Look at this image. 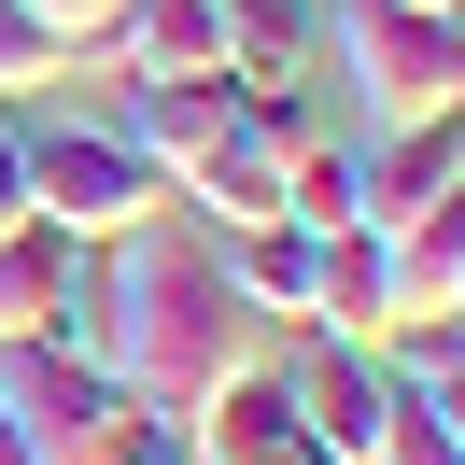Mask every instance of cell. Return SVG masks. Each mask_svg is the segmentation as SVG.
<instances>
[{"label":"cell","instance_id":"cell-2","mask_svg":"<svg viewBox=\"0 0 465 465\" xmlns=\"http://www.w3.org/2000/svg\"><path fill=\"white\" fill-rule=\"evenodd\" d=\"M324 43H339L352 99L381 127H423V114H465V29L437 0H324Z\"/></svg>","mask_w":465,"mask_h":465},{"label":"cell","instance_id":"cell-8","mask_svg":"<svg viewBox=\"0 0 465 465\" xmlns=\"http://www.w3.org/2000/svg\"><path fill=\"white\" fill-rule=\"evenodd\" d=\"M99 127H114V142L170 183V212H183V170H198L212 127H226V71H114V114Z\"/></svg>","mask_w":465,"mask_h":465},{"label":"cell","instance_id":"cell-13","mask_svg":"<svg viewBox=\"0 0 465 465\" xmlns=\"http://www.w3.org/2000/svg\"><path fill=\"white\" fill-rule=\"evenodd\" d=\"M367 465H465V409H451V381H381V437H367Z\"/></svg>","mask_w":465,"mask_h":465},{"label":"cell","instance_id":"cell-17","mask_svg":"<svg viewBox=\"0 0 465 465\" xmlns=\"http://www.w3.org/2000/svg\"><path fill=\"white\" fill-rule=\"evenodd\" d=\"M437 15H451V0H437Z\"/></svg>","mask_w":465,"mask_h":465},{"label":"cell","instance_id":"cell-6","mask_svg":"<svg viewBox=\"0 0 465 465\" xmlns=\"http://www.w3.org/2000/svg\"><path fill=\"white\" fill-rule=\"evenodd\" d=\"M268 367H282L296 451H324V465H367V437H381V381H395L367 339H311V324H296V339L268 352Z\"/></svg>","mask_w":465,"mask_h":465},{"label":"cell","instance_id":"cell-14","mask_svg":"<svg viewBox=\"0 0 465 465\" xmlns=\"http://www.w3.org/2000/svg\"><path fill=\"white\" fill-rule=\"evenodd\" d=\"M71 71H85V57L43 29L29 0H0V99H43V85H71Z\"/></svg>","mask_w":465,"mask_h":465},{"label":"cell","instance_id":"cell-15","mask_svg":"<svg viewBox=\"0 0 465 465\" xmlns=\"http://www.w3.org/2000/svg\"><path fill=\"white\" fill-rule=\"evenodd\" d=\"M29 15H43V29H57V43H71V57H99V43H114V15H127V0H29Z\"/></svg>","mask_w":465,"mask_h":465},{"label":"cell","instance_id":"cell-9","mask_svg":"<svg viewBox=\"0 0 465 465\" xmlns=\"http://www.w3.org/2000/svg\"><path fill=\"white\" fill-rule=\"evenodd\" d=\"M395 324H465V212L381 240V339Z\"/></svg>","mask_w":465,"mask_h":465},{"label":"cell","instance_id":"cell-5","mask_svg":"<svg viewBox=\"0 0 465 465\" xmlns=\"http://www.w3.org/2000/svg\"><path fill=\"white\" fill-rule=\"evenodd\" d=\"M99 324H114V254L99 240H57L43 212L0 226V352H29V339L99 352Z\"/></svg>","mask_w":465,"mask_h":465},{"label":"cell","instance_id":"cell-16","mask_svg":"<svg viewBox=\"0 0 465 465\" xmlns=\"http://www.w3.org/2000/svg\"><path fill=\"white\" fill-rule=\"evenodd\" d=\"M0 226H29V127L0 114Z\"/></svg>","mask_w":465,"mask_h":465},{"label":"cell","instance_id":"cell-10","mask_svg":"<svg viewBox=\"0 0 465 465\" xmlns=\"http://www.w3.org/2000/svg\"><path fill=\"white\" fill-rule=\"evenodd\" d=\"M212 29H226V85H311L324 0H212Z\"/></svg>","mask_w":465,"mask_h":465},{"label":"cell","instance_id":"cell-12","mask_svg":"<svg viewBox=\"0 0 465 465\" xmlns=\"http://www.w3.org/2000/svg\"><path fill=\"white\" fill-rule=\"evenodd\" d=\"M114 71H226L212 0H127L114 15Z\"/></svg>","mask_w":465,"mask_h":465},{"label":"cell","instance_id":"cell-11","mask_svg":"<svg viewBox=\"0 0 465 465\" xmlns=\"http://www.w3.org/2000/svg\"><path fill=\"white\" fill-rule=\"evenodd\" d=\"M183 437H198V465H282V451H296L282 367H254V381H226V395H198V409H183Z\"/></svg>","mask_w":465,"mask_h":465},{"label":"cell","instance_id":"cell-4","mask_svg":"<svg viewBox=\"0 0 465 465\" xmlns=\"http://www.w3.org/2000/svg\"><path fill=\"white\" fill-rule=\"evenodd\" d=\"M0 423L29 437V465H114L142 409L114 395V367H99V352L29 339V352H0Z\"/></svg>","mask_w":465,"mask_h":465},{"label":"cell","instance_id":"cell-7","mask_svg":"<svg viewBox=\"0 0 465 465\" xmlns=\"http://www.w3.org/2000/svg\"><path fill=\"white\" fill-rule=\"evenodd\" d=\"M465 212V127L423 114V127H381V155H352V226L395 240V226H437Z\"/></svg>","mask_w":465,"mask_h":465},{"label":"cell","instance_id":"cell-1","mask_svg":"<svg viewBox=\"0 0 465 465\" xmlns=\"http://www.w3.org/2000/svg\"><path fill=\"white\" fill-rule=\"evenodd\" d=\"M268 352H282V324L226 282L212 226H142V240H114V324H99V367H114L127 409H170V423H183L198 395L254 381Z\"/></svg>","mask_w":465,"mask_h":465},{"label":"cell","instance_id":"cell-3","mask_svg":"<svg viewBox=\"0 0 465 465\" xmlns=\"http://www.w3.org/2000/svg\"><path fill=\"white\" fill-rule=\"evenodd\" d=\"M29 212L57 240H99V254H114V240L170 226V183H155L99 114H71V127H29Z\"/></svg>","mask_w":465,"mask_h":465}]
</instances>
